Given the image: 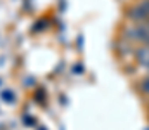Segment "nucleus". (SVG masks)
<instances>
[{"label": "nucleus", "instance_id": "7ed1b4c3", "mask_svg": "<svg viewBox=\"0 0 149 130\" xmlns=\"http://www.w3.org/2000/svg\"><path fill=\"white\" fill-rule=\"evenodd\" d=\"M134 59L139 66H142L149 75V45H139L134 52Z\"/></svg>", "mask_w": 149, "mask_h": 130}, {"label": "nucleus", "instance_id": "f03ea898", "mask_svg": "<svg viewBox=\"0 0 149 130\" xmlns=\"http://www.w3.org/2000/svg\"><path fill=\"white\" fill-rule=\"evenodd\" d=\"M128 19L132 23H146L149 21V0H141L128 9Z\"/></svg>", "mask_w": 149, "mask_h": 130}, {"label": "nucleus", "instance_id": "39448f33", "mask_svg": "<svg viewBox=\"0 0 149 130\" xmlns=\"http://www.w3.org/2000/svg\"><path fill=\"white\" fill-rule=\"evenodd\" d=\"M148 113H149V104H148Z\"/></svg>", "mask_w": 149, "mask_h": 130}, {"label": "nucleus", "instance_id": "423d86ee", "mask_svg": "<svg viewBox=\"0 0 149 130\" xmlns=\"http://www.w3.org/2000/svg\"><path fill=\"white\" fill-rule=\"evenodd\" d=\"M148 120H149V113H148Z\"/></svg>", "mask_w": 149, "mask_h": 130}, {"label": "nucleus", "instance_id": "20e7f679", "mask_svg": "<svg viewBox=\"0 0 149 130\" xmlns=\"http://www.w3.org/2000/svg\"><path fill=\"white\" fill-rule=\"evenodd\" d=\"M137 90H139L144 97L149 99V75H146L144 78H141V80L137 82Z\"/></svg>", "mask_w": 149, "mask_h": 130}, {"label": "nucleus", "instance_id": "f257e3e1", "mask_svg": "<svg viewBox=\"0 0 149 130\" xmlns=\"http://www.w3.org/2000/svg\"><path fill=\"white\" fill-rule=\"evenodd\" d=\"M125 33L132 42H137L139 45H149V21L134 23Z\"/></svg>", "mask_w": 149, "mask_h": 130}]
</instances>
